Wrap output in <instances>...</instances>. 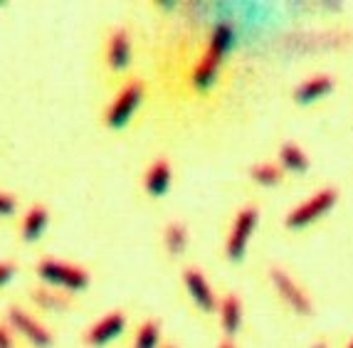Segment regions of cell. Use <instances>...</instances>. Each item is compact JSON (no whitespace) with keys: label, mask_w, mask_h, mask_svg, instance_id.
I'll return each instance as SVG.
<instances>
[{"label":"cell","mask_w":353,"mask_h":348,"mask_svg":"<svg viewBox=\"0 0 353 348\" xmlns=\"http://www.w3.org/2000/svg\"><path fill=\"white\" fill-rule=\"evenodd\" d=\"M50 225V207L42 205V203H32V205L25 210L23 220H20V240L25 245H32L37 242Z\"/></svg>","instance_id":"30bf717a"},{"label":"cell","mask_w":353,"mask_h":348,"mask_svg":"<svg viewBox=\"0 0 353 348\" xmlns=\"http://www.w3.org/2000/svg\"><path fill=\"white\" fill-rule=\"evenodd\" d=\"M331 89H334V79L329 74H316V77L306 79L304 84L294 89V99L299 104H312V101L321 99V96L331 94Z\"/></svg>","instance_id":"5bb4252c"},{"label":"cell","mask_w":353,"mask_h":348,"mask_svg":"<svg viewBox=\"0 0 353 348\" xmlns=\"http://www.w3.org/2000/svg\"><path fill=\"white\" fill-rule=\"evenodd\" d=\"M252 181L254 183H262V185H277L279 181H282V171H279V165H274V163L254 165Z\"/></svg>","instance_id":"d6986e66"},{"label":"cell","mask_w":353,"mask_h":348,"mask_svg":"<svg viewBox=\"0 0 353 348\" xmlns=\"http://www.w3.org/2000/svg\"><path fill=\"white\" fill-rule=\"evenodd\" d=\"M314 348H326V346H324V343H319V346H314Z\"/></svg>","instance_id":"cb8c5ba5"},{"label":"cell","mask_w":353,"mask_h":348,"mask_svg":"<svg viewBox=\"0 0 353 348\" xmlns=\"http://www.w3.org/2000/svg\"><path fill=\"white\" fill-rule=\"evenodd\" d=\"M163 242H165V249L171 254H181L183 249L188 247V230H185V225L183 223L168 225L163 230Z\"/></svg>","instance_id":"2e32d148"},{"label":"cell","mask_w":353,"mask_h":348,"mask_svg":"<svg viewBox=\"0 0 353 348\" xmlns=\"http://www.w3.org/2000/svg\"><path fill=\"white\" fill-rule=\"evenodd\" d=\"M171 181H173V171H171V161L168 158H156L151 165L146 168L143 173V188L151 198H163L171 188Z\"/></svg>","instance_id":"7c38bea8"},{"label":"cell","mask_w":353,"mask_h":348,"mask_svg":"<svg viewBox=\"0 0 353 348\" xmlns=\"http://www.w3.org/2000/svg\"><path fill=\"white\" fill-rule=\"evenodd\" d=\"M30 301L35 304L42 311H67V309L74 304L72 301V294L59 289H50V287H35L30 289Z\"/></svg>","instance_id":"4fadbf2b"},{"label":"cell","mask_w":353,"mask_h":348,"mask_svg":"<svg viewBox=\"0 0 353 348\" xmlns=\"http://www.w3.org/2000/svg\"><path fill=\"white\" fill-rule=\"evenodd\" d=\"M163 348H176V346H163Z\"/></svg>","instance_id":"484cf974"},{"label":"cell","mask_w":353,"mask_h":348,"mask_svg":"<svg viewBox=\"0 0 353 348\" xmlns=\"http://www.w3.org/2000/svg\"><path fill=\"white\" fill-rule=\"evenodd\" d=\"M336 205V190L334 188H324L314 193L312 198L301 205H296L292 213L287 215V227L292 230H301L306 225H312L314 220H319L321 215H326L331 207Z\"/></svg>","instance_id":"5b68a950"},{"label":"cell","mask_w":353,"mask_h":348,"mask_svg":"<svg viewBox=\"0 0 353 348\" xmlns=\"http://www.w3.org/2000/svg\"><path fill=\"white\" fill-rule=\"evenodd\" d=\"M6 316H8V326H10V331L20 334V336H23L25 341L30 343V346H35V348H52V343H54L52 331H50L45 324H40V321H37L35 316L28 311V309H23V307H8Z\"/></svg>","instance_id":"277c9868"},{"label":"cell","mask_w":353,"mask_h":348,"mask_svg":"<svg viewBox=\"0 0 353 348\" xmlns=\"http://www.w3.org/2000/svg\"><path fill=\"white\" fill-rule=\"evenodd\" d=\"M348 348H353V341H351V343H348Z\"/></svg>","instance_id":"d4e9b609"},{"label":"cell","mask_w":353,"mask_h":348,"mask_svg":"<svg viewBox=\"0 0 353 348\" xmlns=\"http://www.w3.org/2000/svg\"><path fill=\"white\" fill-rule=\"evenodd\" d=\"M161 343V326L156 319H148L139 326L134 338V348H159Z\"/></svg>","instance_id":"e0dca14e"},{"label":"cell","mask_w":353,"mask_h":348,"mask_svg":"<svg viewBox=\"0 0 353 348\" xmlns=\"http://www.w3.org/2000/svg\"><path fill=\"white\" fill-rule=\"evenodd\" d=\"M259 213L257 207H242L232 225V232L228 237V257L232 262H240L245 257V249H248V242L252 237L254 227H257Z\"/></svg>","instance_id":"8992f818"},{"label":"cell","mask_w":353,"mask_h":348,"mask_svg":"<svg viewBox=\"0 0 353 348\" xmlns=\"http://www.w3.org/2000/svg\"><path fill=\"white\" fill-rule=\"evenodd\" d=\"M35 274L45 284L54 287L59 291H67V294H77V291H84L92 284V274L89 269L79 265H72V262L54 260V257H42L35 265Z\"/></svg>","instance_id":"6da1fadb"},{"label":"cell","mask_w":353,"mask_h":348,"mask_svg":"<svg viewBox=\"0 0 353 348\" xmlns=\"http://www.w3.org/2000/svg\"><path fill=\"white\" fill-rule=\"evenodd\" d=\"M0 348H15V338L6 321H0Z\"/></svg>","instance_id":"7402d4cb"},{"label":"cell","mask_w":353,"mask_h":348,"mask_svg":"<svg viewBox=\"0 0 353 348\" xmlns=\"http://www.w3.org/2000/svg\"><path fill=\"white\" fill-rule=\"evenodd\" d=\"M106 65L112 72H124L131 65V37L126 28H117L106 40Z\"/></svg>","instance_id":"9c48e42d"},{"label":"cell","mask_w":353,"mask_h":348,"mask_svg":"<svg viewBox=\"0 0 353 348\" xmlns=\"http://www.w3.org/2000/svg\"><path fill=\"white\" fill-rule=\"evenodd\" d=\"M183 284H185V289H188V294H190V299L198 304V307L203 309V311H215L218 309V301H215V294H212V289H210V284H208V279H205V274L203 272H198V269H185L183 272Z\"/></svg>","instance_id":"8fae6325"},{"label":"cell","mask_w":353,"mask_h":348,"mask_svg":"<svg viewBox=\"0 0 353 348\" xmlns=\"http://www.w3.org/2000/svg\"><path fill=\"white\" fill-rule=\"evenodd\" d=\"M230 45H232V28H230L228 23H220L210 37L208 52L203 54V59L198 62V67H195V72H193L195 87L208 89L212 82H215L218 70H220V65H223V59H225V54H228Z\"/></svg>","instance_id":"7a4b0ae2"},{"label":"cell","mask_w":353,"mask_h":348,"mask_svg":"<svg viewBox=\"0 0 353 348\" xmlns=\"http://www.w3.org/2000/svg\"><path fill=\"white\" fill-rule=\"evenodd\" d=\"M279 158H282V163L287 165L289 171H294V173H304L306 168H309L306 154L299 146H294V143H284L282 151H279Z\"/></svg>","instance_id":"ac0fdd59"},{"label":"cell","mask_w":353,"mask_h":348,"mask_svg":"<svg viewBox=\"0 0 353 348\" xmlns=\"http://www.w3.org/2000/svg\"><path fill=\"white\" fill-rule=\"evenodd\" d=\"M242 324V304L237 299V294H228L220 304V326L228 334V338H232L237 334Z\"/></svg>","instance_id":"9a60e30c"},{"label":"cell","mask_w":353,"mask_h":348,"mask_svg":"<svg viewBox=\"0 0 353 348\" xmlns=\"http://www.w3.org/2000/svg\"><path fill=\"white\" fill-rule=\"evenodd\" d=\"M218 348H235V346H232V341H230V338H228V341H223Z\"/></svg>","instance_id":"603a6c76"},{"label":"cell","mask_w":353,"mask_h":348,"mask_svg":"<svg viewBox=\"0 0 353 348\" xmlns=\"http://www.w3.org/2000/svg\"><path fill=\"white\" fill-rule=\"evenodd\" d=\"M143 94H146V87H143L141 79H131L124 87L119 89L117 96L112 99V104L106 107L104 112V126L112 131L124 129L131 121V116L136 114V109L141 107Z\"/></svg>","instance_id":"3957f363"},{"label":"cell","mask_w":353,"mask_h":348,"mask_svg":"<svg viewBox=\"0 0 353 348\" xmlns=\"http://www.w3.org/2000/svg\"><path fill=\"white\" fill-rule=\"evenodd\" d=\"M20 210L18 198L8 190H0V218H15Z\"/></svg>","instance_id":"ffe728a7"},{"label":"cell","mask_w":353,"mask_h":348,"mask_svg":"<svg viewBox=\"0 0 353 348\" xmlns=\"http://www.w3.org/2000/svg\"><path fill=\"white\" fill-rule=\"evenodd\" d=\"M15 272H18V265L12 260H0V287L8 284L12 277H15Z\"/></svg>","instance_id":"44dd1931"},{"label":"cell","mask_w":353,"mask_h":348,"mask_svg":"<svg viewBox=\"0 0 353 348\" xmlns=\"http://www.w3.org/2000/svg\"><path fill=\"white\" fill-rule=\"evenodd\" d=\"M272 282H274V287H277V291L282 294V299L287 301L289 307L294 309V311H299L301 316H309V314L314 311L312 301H309V296L304 294V291L296 287V282L292 277H289L287 272L282 269H272Z\"/></svg>","instance_id":"ba28073f"},{"label":"cell","mask_w":353,"mask_h":348,"mask_svg":"<svg viewBox=\"0 0 353 348\" xmlns=\"http://www.w3.org/2000/svg\"><path fill=\"white\" fill-rule=\"evenodd\" d=\"M126 329V314L124 311H109L104 314L99 321L89 326L87 334H84V343L89 348H104L109 346L112 341H117Z\"/></svg>","instance_id":"52a82bcc"}]
</instances>
